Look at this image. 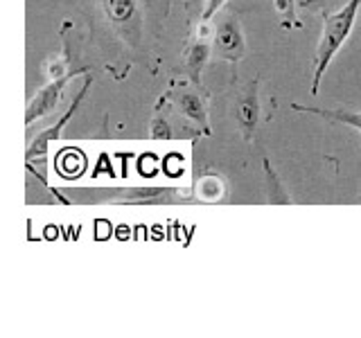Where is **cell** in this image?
<instances>
[{"label":"cell","instance_id":"1","mask_svg":"<svg viewBox=\"0 0 361 338\" xmlns=\"http://www.w3.org/2000/svg\"><path fill=\"white\" fill-rule=\"evenodd\" d=\"M66 203H120V206H172L188 201L180 187H63L56 192Z\"/></svg>","mask_w":361,"mask_h":338},{"label":"cell","instance_id":"2","mask_svg":"<svg viewBox=\"0 0 361 338\" xmlns=\"http://www.w3.org/2000/svg\"><path fill=\"white\" fill-rule=\"evenodd\" d=\"M359 7H361V0H348V3L338 11H334V14H330V16H325L321 41H319V48H316V59H314L312 95L319 93V86L323 82L327 68H330L336 52L341 50V45L348 41L350 32H353L357 14H359Z\"/></svg>","mask_w":361,"mask_h":338},{"label":"cell","instance_id":"3","mask_svg":"<svg viewBox=\"0 0 361 338\" xmlns=\"http://www.w3.org/2000/svg\"><path fill=\"white\" fill-rule=\"evenodd\" d=\"M104 16L111 20V25L120 30L124 39L131 43L140 41L142 34V14L138 0H99Z\"/></svg>","mask_w":361,"mask_h":338},{"label":"cell","instance_id":"4","mask_svg":"<svg viewBox=\"0 0 361 338\" xmlns=\"http://www.w3.org/2000/svg\"><path fill=\"white\" fill-rule=\"evenodd\" d=\"M90 70L88 68H77V70H68L59 77H52L48 84H45L37 95H34L30 101H27V111H25V124H32L34 120H39L43 115H48V113L59 104V99L63 95V88L66 84L71 82V79L79 77V75H88Z\"/></svg>","mask_w":361,"mask_h":338},{"label":"cell","instance_id":"5","mask_svg":"<svg viewBox=\"0 0 361 338\" xmlns=\"http://www.w3.org/2000/svg\"><path fill=\"white\" fill-rule=\"evenodd\" d=\"M214 50L221 56V59L237 63L246 52V43H244V34L240 27V20L235 16H228L219 23L217 34H214Z\"/></svg>","mask_w":361,"mask_h":338},{"label":"cell","instance_id":"6","mask_svg":"<svg viewBox=\"0 0 361 338\" xmlns=\"http://www.w3.org/2000/svg\"><path fill=\"white\" fill-rule=\"evenodd\" d=\"M90 86H93V77H86V84L82 86V90L75 95V99H73V104L68 106V111L63 113V118L54 124V127H50V129H45L43 133H39L37 135V140H34L32 144H30V149H27V154H25V158H27V163H32L34 158H41V156H45V151H48V146H50V142L52 140H56L61 135V129L66 127L68 122L73 120V115L77 113V108H79V104L84 101V97H86V93L90 90Z\"/></svg>","mask_w":361,"mask_h":338},{"label":"cell","instance_id":"7","mask_svg":"<svg viewBox=\"0 0 361 338\" xmlns=\"http://www.w3.org/2000/svg\"><path fill=\"white\" fill-rule=\"evenodd\" d=\"M257 86H259V79H253V82L244 88V93L237 97V104H235V120L240 124L246 140H253V133L257 129V120H259Z\"/></svg>","mask_w":361,"mask_h":338},{"label":"cell","instance_id":"8","mask_svg":"<svg viewBox=\"0 0 361 338\" xmlns=\"http://www.w3.org/2000/svg\"><path fill=\"white\" fill-rule=\"evenodd\" d=\"M176 99V106L180 108L185 118H190L192 122H197L199 127L203 129V133H210V124H208V113H206V104H203V99L195 93H190V90H178L174 95Z\"/></svg>","mask_w":361,"mask_h":338},{"label":"cell","instance_id":"9","mask_svg":"<svg viewBox=\"0 0 361 338\" xmlns=\"http://www.w3.org/2000/svg\"><path fill=\"white\" fill-rule=\"evenodd\" d=\"M293 111L298 113H312V115H321L325 120H332L345 127H353L361 131V113L359 111H345V108H316V106H302V104H291Z\"/></svg>","mask_w":361,"mask_h":338},{"label":"cell","instance_id":"10","mask_svg":"<svg viewBox=\"0 0 361 338\" xmlns=\"http://www.w3.org/2000/svg\"><path fill=\"white\" fill-rule=\"evenodd\" d=\"M210 59V45L206 41H197L192 43L188 52H185V68H188V75L192 79V84H201V73L206 68Z\"/></svg>","mask_w":361,"mask_h":338},{"label":"cell","instance_id":"11","mask_svg":"<svg viewBox=\"0 0 361 338\" xmlns=\"http://www.w3.org/2000/svg\"><path fill=\"white\" fill-rule=\"evenodd\" d=\"M264 178H267V187H269V201L271 203H278V206H287V203H291L287 189L282 187L280 178L276 174V169L271 167L269 158H264Z\"/></svg>","mask_w":361,"mask_h":338},{"label":"cell","instance_id":"12","mask_svg":"<svg viewBox=\"0 0 361 338\" xmlns=\"http://www.w3.org/2000/svg\"><path fill=\"white\" fill-rule=\"evenodd\" d=\"M149 131H152L149 135L154 140H169L172 138V127H169V122L165 118H154Z\"/></svg>","mask_w":361,"mask_h":338},{"label":"cell","instance_id":"13","mask_svg":"<svg viewBox=\"0 0 361 338\" xmlns=\"http://www.w3.org/2000/svg\"><path fill=\"white\" fill-rule=\"evenodd\" d=\"M300 23L296 18V0H285V7H282V27H298Z\"/></svg>","mask_w":361,"mask_h":338},{"label":"cell","instance_id":"14","mask_svg":"<svg viewBox=\"0 0 361 338\" xmlns=\"http://www.w3.org/2000/svg\"><path fill=\"white\" fill-rule=\"evenodd\" d=\"M226 5V0H206V7H203V23H208L210 18L217 16V11Z\"/></svg>","mask_w":361,"mask_h":338},{"label":"cell","instance_id":"15","mask_svg":"<svg viewBox=\"0 0 361 338\" xmlns=\"http://www.w3.org/2000/svg\"><path fill=\"white\" fill-rule=\"evenodd\" d=\"M296 7L310 11H325V0H296Z\"/></svg>","mask_w":361,"mask_h":338},{"label":"cell","instance_id":"16","mask_svg":"<svg viewBox=\"0 0 361 338\" xmlns=\"http://www.w3.org/2000/svg\"><path fill=\"white\" fill-rule=\"evenodd\" d=\"M276 5H278V9L282 11V7H285V0H276Z\"/></svg>","mask_w":361,"mask_h":338}]
</instances>
